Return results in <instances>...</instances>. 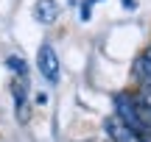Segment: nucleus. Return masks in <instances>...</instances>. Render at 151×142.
<instances>
[{
  "label": "nucleus",
  "mask_w": 151,
  "mask_h": 142,
  "mask_svg": "<svg viewBox=\"0 0 151 142\" xmlns=\"http://www.w3.org/2000/svg\"><path fill=\"white\" fill-rule=\"evenodd\" d=\"M112 106H115V117H118L120 123H126L132 131H137L143 139L151 142V128L143 123V117H140L134 92H118V95H115V100H112Z\"/></svg>",
  "instance_id": "nucleus-1"
},
{
  "label": "nucleus",
  "mask_w": 151,
  "mask_h": 142,
  "mask_svg": "<svg viewBox=\"0 0 151 142\" xmlns=\"http://www.w3.org/2000/svg\"><path fill=\"white\" fill-rule=\"evenodd\" d=\"M37 67H39V75H42L48 84H56V81H59L62 61H59V53L53 50V45H50V42H42V45H39V53H37Z\"/></svg>",
  "instance_id": "nucleus-2"
},
{
  "label": "nucleus",
  "mask_w": 151,
  "mask_h": 142,
  "mask_svg": "<svg viewBox=\"0 0 151 142\" xmlns=\"http://www.w3.org/2000/svg\"><path fill=\"white\" fill-rule=\"evenodd\" d=\"M59 14H62V6L56 3V0H37V6H34V17H37V22H42V25L56 22Z\"/></svg>",
  "instance_id": "nucleus-3"
},
{
  "label": "nucleus",
  "mask_w": 151,
  "mask_h": 142,
  "mask_svg": "<svg viewBox=\"0 0 151 142\" xmlns=\"http://www.w3.org/2000/svg\"><path fill=\"white\" fill-rule=\"evenodd\" d=\"M14 106H17V117H20L22 123H28V78L20 75L14 81Z\"/></svg>",
  "instance_id": "nucleus-4"
},
{
  "label": "nucleus",
  "mask_w": 151,
  "mask_h": 142,
  "mask_svg": "<svg viewBox=\"0 0 151 142\" xmlns=\"http://www.w3.org/2000/svg\"><path fill=\"white\" fill-rule=\"evenodd\" d=\"M6 64H9L11 70H17V75H25V61H22V56H20V59H17V56H9Z\"/></svg>",
  "instance_id": "nucleus-5"
},
{
  "label": "nucleus",
  "mask_w": 151,
  "mask_h": 142,
  "mask_svg": "<svg viewBox=\"0 0 151 142\" xmlns=\"http://www.w3.org/2000/svg\"><path fill=\"white\" fill-rule=\"evenodd\" d=\"M81 20L84 22L92 20V0H84V6H81Z\"/></svg>",
  "instance_id": "nucleus-6"
},
{
  "label": "nucleus",
  "mask_w": 151,
  "mask_h": 142,
  "mask_svg": "<svg viewBox=\"0 0 151 142\" xmlns=\"http://www.w3.org/2000/svg\"><path fill=\"white\" fill-rule=\"evenodd\" d=\"M34 100H37V106H45V103H48V92H37Z\"/></svg>",
  "instance_id": "nucleus-7"
},
{
  "label": "nucleus",
  "mask_w": 151,
  "mask_h": 142,
  "mask_svg": "<svg viewBox=\"0 0 151 142\" xmlns=\"http://www.w3.org/2000/svg\"><path fill=\"white\" fill-rule=\"evenodd\" d=\"M120 3H123L126 11H134V9H137V0H120Z\"/></svg>",
  "instance_id": "nucleus-8"
}]
</instances>
